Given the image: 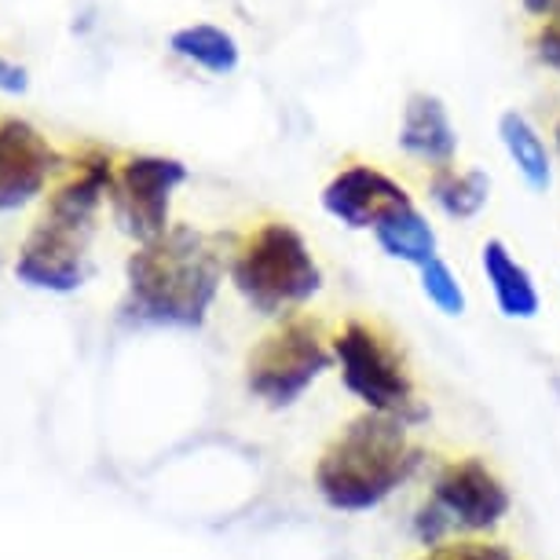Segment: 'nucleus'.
<instances>
[{"mask_svg":"<svg viewBox=\"0 0 560 560\" xmlns=\"http://www.w3.org/2000/svg\"><path fill=\"white\" fill-rule=\"evenodd\" d=\"M421 462L425 451L410 440V425L363 410L348 418L319 451L312 483L326 510L359 516L382 510L399 488H407Z\"/></svg>","mask_w":560,"mask_h":560,"instance_id":"1","label":"nucleus"},{"mask_svg":"<svg viewBox=\"0 0 560 560\" xmlns=\"http://www.w3.org/2000/svg\"><path fill=\"white\" fill-rule=\"evenodd\" d=\"M125 308L140 323L198 330L224 282V257L217 242L198 228L173 224L162 238L132 253L125 264Z\"/></svg>","mask_w":560,"mask_h":560,"instance_id":"2","label":"nucleus"},{"mask_svg":"<svg viewBox=\"0 0 560 560\" xmlns=\"http://www.w3.org/2000/svg\"><path fill=\"white\" fill-rule=\"evenodd\" d=\"M114 191V168L107 158H89L70 184L51 195L26 246L19 249L15 275L30 290L73 293L89 279V238L96 231V213Z\"/></svg>","mask_w":560,"mask_h":560,"instance_id":"3","label":"nucleus"},{"mask_svg":"<svg viewBox=\"0 0 560 560\" xmlns=\"http://www.w3.org/2000/svg\"><path fill=\"white\" fill-rule=\"evenodd\" d=\"M330 345L341 385L348 396L359 399V407L370 415L396 418L410 429L429 421V404L404 355V345L382 323L366 315H345L330 334Z\"/></svg>","mask_w":560,"mask_h":560,"instance_id":"4","label":"nucleus"},{"mask_svg":"<svg viewBox=\"0 0 560 560\" xmlns=\"http://www.w3.org/2000/svg\"><path fill=\"white\" fill-rule=\"evenodd\" d=\"M231 287L264 319H290L323 290V268L290 220H260L228 264Z\"/></svg>","mask_w":560,"mask_h":560,"instance_id":"5","label":"nucleus"},{"mask_svg":"<svg viewBox=\"0 0 560 560\" xmlns=\"http://www.w3.org/2000/svg\"><path fill=\"white\" fill-rule=\"evenodd\" d=\"M513 510L510 483L483 454H454L432 472L429 499L418 505L410 532L418 546H443L451 538L491 535Z\"/></svg>","mask_w":560,"mask_h":560,"instance_id":"6","label":"nucleus"},{"mask_svg":"<svg viewBox=\"0 0 560 560\" xmlns=\"http://www.w3.org/2000/svg\"><path fill=\"white\" fill-rule=\"evenodd\" d=\"M334 366V345L323 319L298 312L279 319L246 352V393L271 410H287L308 396V388Z\"/></svg>","mask_w":560,"mask_h":560,"instance_id":"7","label":"nucleus"},{"mask_svg":"<svg viewBox=\"0 0 560 560\" xmlns=\"http://www.w3.org/2000/svg\"><path fill=\"white\" fill-rule=\"evenodd\" d=\"M187 184V165L179 158L165 154H132L114 176V220L129 238L140 246L162 238L168 228V206H173V191Z\"/></svg>","mask_w":560,"mask_h":560,"instance_id":"8","label":"nucleus"},{"mask_svg":"<svg viewBox=\"0 0 560 560\" xmlns=\"http://www.w3.org/2000/svg\"><path fill=\"white\" fill-rule=\"evenodd\" d=\"M407 202H415L407 187L374 162L341 165L326 179V187L319 195L323 213L348 231H374V224L388 209L407 206Z\"/></svg>","mask_w":560,"mask_h":560,"instance_id":"9","label":"nucleus"},{"mask_svg":"<svg viewBox=\"0 0 560 560\" xmlns=\"http://www.w3.org/2000/svg\"><path fill=\"white\" fill-rule=\"evenodd\" d=\"M59 154L30 121H0V213L30 206L56 173Z\"/></svg>","mask_w":560,"mask_h":560,"instance_id":"10","label":"nucleus"},{"mask_svg":"<svg viewBox=\"0 0 560 560\" xmlns=\"http://www.w3.org/2000/svg\"><path fill=\"white\" fill-rule=\"evenodd\" d=\"M396 143L404 158L425 165V168H447L458 158V129H454L447 103L432 92H410L399 118Z\"/></svg>","mask_w":560,"mask_h":560,"instance_id":"11","label":"nucleus"},{"mask_svg":"<svg viewBox=\"0 0 560 560\" xmlns=\"http://www.w3.org/2000/svg\"><path fill=\"white\" fill-rule=\"evenodd\" d=\"M480 271L488 279V290L505 319L532 323L542 312V293H538L535 275L516 260V253L502 238H488L480 246Z\"/></svg>","mask_w":560,"mask_h":560,"instance_id":"12","label":"nucleus"},{"mask_svg":"<svg viewBox=\"0 0 560 560\" xmlns=\"http://www.w3.org/2000/svg\"><path fill=\"white\" fill-rule=\"evenodd\" d=\"M374 242L388 260H399L407 268H425L429 260L440 257V238L432 220L421 213L415 202L396 206L374 224Z\"/></svg>","mask_w":560,"mask_h":560,"instance_id":"13","label":"nucleus"},{"mask_svg":"<svg viewBox=\"0 0 560 560\" xmlns=\"http://www.w3.org/2000/svg\"><path fill=\"white\" fill-rule=\"evenodd\" d=\"M499 143L532 191L546 195L553 187V151H549L546 136L538 132V125L524 110L499 114Z\"/></svg>","mask_w":560,"mask_h":560,"instance_id":"14","label":"nucleus"},{"mask_svg":"<svg viewBox=\"0 0 560 560\" xmlns=\"http://www.w3.org/2000/svg\"><path fill=\"white\" fill-rule=\"evenodd\" d=\"M429 198L436 202L443 217L458 220V224L462 220H477L491 202V176L477 165L436 168V173L429 176Z\"/></svg>","mask_w":560,"mask_h":560,"instance_id":"15","label":"nucleus"},{"mask_svg":"<svg viewBox=\"0 0 560 560\" xmlns=\"http://www.w3.org/2000/svg\"><path fill=\"white\" fill-rule=\"evenodd\" d=\"M168 48L173 56L195 62L198 70L206 73H235L238 70V59H242V48L235 34H228L224 26H213V23H195V26H179L173 37H168Z\"/></svg>","mask_w":560,"mask_h":560,"instance_id":"16","label":"nucleus"},{"mask_svg":"<svg viewBox=\"0 0 560 560\" xmlns=\"http://www.w3.org/2000/svg\"><path fill=\"white\" fill-rule=\"evenodd\" d=\"M418 290H421V298H425L440 315H447V319H458V315L469 312V298H465L458 271H454L443 257L429 260L425 268H418Z\"/></svg>","mask_w":560,"mask_h":560,"instance_id":"17","label":"nucleus"},{"mask_svg":"<svg viewBox=\"0 0 560 560\" xmlns=\"http://www.w3.org/2000/svg\"><path fill=\"white\" fill-rule=\"evenodd\" d=\"M418 560H516V553L502 538L472 535V538H451L443 546H432Z\"/></svg>","mask_w":560,"mask_h":560,"instance_id":"18","label":"nucleus"},{"mask_svg":"<svg viewBox=\"0 0 560 560\" xmlns=\"http://www.w3.org/2000/svg\"><path fill=\"white\" fill-rule=\"evenodd\" d=\"M532 51H535V59L542 62V67L560 73V19H553V23H542L535 30Z\"/></svg>","mask_w":560,"mask_h":560,"instance_id":"19","label":"nucleus"},{"mask_svg":"<svg viewBox=\"0 0 560 560\" xmlns=\"http://www.w3.org/2000/svg\"><path fill=\"white\" fill-rule=\"evenodd\" d=\"M26 89H30L26 67H19V62L0 56V92H8V96H23Z\"/></svg>","mask_w":560,"mask_h":560,"instance_id":"20","label":"nucleus"},{"mask_svg":"<svg viewBox=\"0 0 560 560\" xmlns=\"http://www.w3.org/2000/svg\"><path fill=\"white\" fill-rule=\"evenodd\" d=\"M521 4H524L527 15L542 19V23H549V19L557 15V0H521Z\"/></svg>","mask_w":560,"mask_h":560,"instance_id":"21","label":"nucleus"},{"mask_svg":"<svg viewBox=\"0 0 560 560\" xmlns=\"http://www.w3.org/2000/svg\"><path fill=\"white\" fill-rule=\"evenodd\" d=\"M549 136H553V151H557V158H560V118L553 121V132H549Z\"/></svg>","mask_w":560,"mask_h":560,"instance_id":"22","label":"nucleus"},{"mask_svg":"<svg viewBox=\"0 0 560 560\" xmlns=\"http://www.w3.org/2000/svg\"><path fill=\"white\" fill-rule=\"evenodd\" d=\"M553 19H560V0H557V15ZM553 19H549V23H553Z\"/></svg>","mask_w":560,"mask_h":560,"instance_id":"23","label":"nucleus"}]
</instances>
